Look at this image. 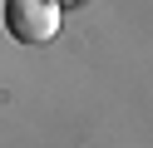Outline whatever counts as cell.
<instances>
[{
    "mask_svg": "<svg viewBox=\"0 0 153 148\" xmlns=\"http://www.w3.org/2000/svg\"><path fill=\"white\" fill-rule=\"evenodd\" d=\"M5 30L20 45H45L59 35V0H5Z\"/></svg>",
    "mask_w": 153,
    "mask_h": 148,
    "instance_id": "cell-1",
    "label": "cell"
}]
</instances>
